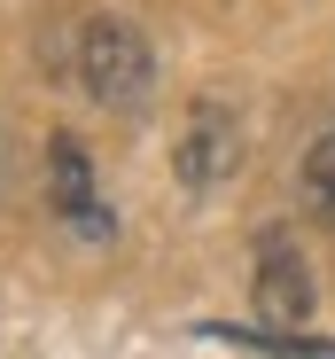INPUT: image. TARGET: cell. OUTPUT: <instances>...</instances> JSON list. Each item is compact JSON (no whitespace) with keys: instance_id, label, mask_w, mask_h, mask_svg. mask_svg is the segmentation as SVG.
I'll return each instance as SVG.
<instances>
[{"instance_id":"1","label":"cell","mask_w":335,"mask_h":359,"mask_svg":"<svg viewBox=\"0 0 335 359\" xmlns=\"http://www.w3.org/2000/svg\"><path fill=\"white\" fill-rule=\"evenodd\" d=\"M71 79L101 109H133L148 94V39L125 16H86L78 24V47H71Z\"/></svg>"},{"instance_id":"2","label":"cell","mask_w":335,"mask_h":359,"mask_svg":"<svg viewBox=\"0 0 335 359\" xmlns=\"http://www.w3.org/2000/svg\"><path fill=\"white\" fill-rule=\"evenodd\" d=\"M304 320H312V266H304V250H289V234H265L257 243V328H265V351H281Z\"/></svg>"},{"instance_id":"3","label":"cell","mask_w":335,"mask_h":359,"mask_svg":"<svg viewBox=\"0 0 335 359\" xmlns=\"http://www.w3.org/2000/svg\"><path fill=\"white\" fill-rule=\"evenodd\" d=\"M242 164V126H234V109L227 102H195L187 109V133L172 149V172L187 180V188H218Z\"/></svg>"},{"instance_id":"4","label":"cell","mask_w":335,"mask_h":359,"mask_svg":"<svg viewBox=\"0 0 335 359\" xmlns=\"http://www.w3.org/2000/svg\"><path fill=\"white\" fill-rule=\"evenodd\" d=\"M47 196H55V211H63L78 234H109V211L94 196V156H86L78 133H55L47 141Z\"/></svg>"},{"instance_id":"5","label":"cell","mask_w":335,"mask_h":359,"mask_svg":"<svg viewBox=\"0 0 335 359\" xmlns=\"http://www.w3.org/2000/svg\"><path fill=\"white\" fill-rule=\"evenodd\" d=\"M304 196L335 211V133H320V141L304 149Z\"/></svg>"}]
</instances>
